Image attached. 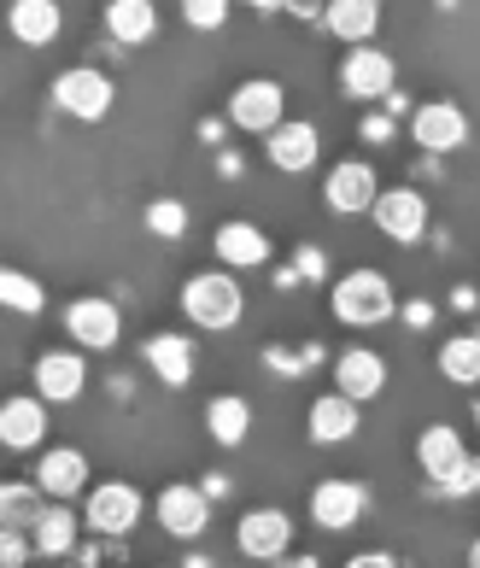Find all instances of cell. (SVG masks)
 Instances as JSON below:
<instances>
[{"label": "cell", "instance_id": "cell-1", "mask_svg": "<svg viewBox=\"0 0 480 568\" xmlns=\"http://www.w3.org/2000/svg\"><path fill=\"white\" fill-rule=\"evenodd\" d=\"M241 282L228 276V270H205V276H187L182 282V317L194 328H212V334H228L241 323Z\"/></svg>", "mask_w": 480, "mask_h": 568}, {"label": "cell", "instance_id": "cell-2", "mask_svg": "<svg viewBox=\"0 0 480 568\" xmlns=\"http://www.w3.org/2000/svg\"><path fill=\"white\" fill-rule=\"evenodd\" d=\"M334 317L346 328H375L392 317V282L381 270H351V276L334 282Z\"/></svg>", "mask_w": 480, "mask_h": 568}, {"label": "cell", "instance_id": "cell-3", "mask_svg": "<svg viewBox=\"0 0 480 568\" xmlns=\"http://www.w3.org/2000/svg\"><path fill=\"white\" fill-rule=\"evenodd\" d=\"M141 510H147V504H141V493L130 480H100V487H89V504H82V528L100 534V539H130Z\"/></svg>", "mask_w": 480, "mask_h": 568}, {"label": "cell", "instance_id": "cell-4", "mask_svg": "<svg viewBox=\"0 0 480 568\" xmlns=\"http://www.w3.org/2000/svg\"><path fill=\"white\" fill-rule=\"evenodd\" d=\"M53 106L65 118H82V123H100L112 112V77L94 71V65H76L53 82Z\"/></svg>", "mask_w": 480, "mask_h": 568}, {"label": "cell", "instance_id": "cell-5", "mask_svg": "<svg viewBox=\"0 0 480 568\" xmlns=\"http://www.w3.org/2000/svg\"><path fill=\"white\" fill-rule=\"evenodd\" d=\"M410 135H416V146H422V153L446 159V153H457V146L469 141V118H463V106H457V100H428V106L410 112Z\"/></svg>", "mask_w": 480, "mask_h": 568}, {"label": "cell", "instance_id": "cell-6", "mask_svg": "<svg viewBox=\"0 0 480 568\" xmlns=\"http://www.w3.org/2000/svg\"><path fill=\"white\" fill-rule=\"evenodd\" d=\"M369 212H375V223H381V235L399 241V246H410V241L428 235V200L416 194L410 182H405V187H381Z\"/></svg>", "mask_w": 480, "mask_h": 568}, {"label": "cell", "instance_id": "cell-7", "mask_svg": "<svg viewBox=\"0 0 480 568\" xmlns=\"http://www.w3.org/2000/svg\"><path fill=\"white\" fill-rule=\"evenodd\" d=\"M364 510H369V487H364V480H317V487H310V521H323L328 534L358 528Z\"/></svg>", "mask_w": 480, "mask_h": 568}, {"label": "cell", "instance_id": "cell-8", "mask_svg": "<svg viewBox=\"0 0 480 568\" xmlns=\"http://www.w3.org/2000/svg\"><path fill=\"white\" fill-rule=\"evenodd\" d=\"M282 106H287L282 82L253 77V82H241V89H235V100H228V123L246 130V135H269L282 123Z\"/></svg>", "mask_w": 480, "mask_h": 568}, {"label": "cell", "instance_id": "cell-9", "mask_svg": "<svg viewBox=\"0 0 480 568\" xmlns=\"http://www.w3.org/2000/svg\"><path fill=\"white\" fill-rule=\"evenodd\" d=\"M89 387V357L82 352H41L35 357V398L41 405H71Z\"/></svg>", "mask_w": 480, "mask_h": 568}, {"label": "cell", "instance_id": "cell-10", "mask_svg": "<svg viewBox=\"0 0 480 568\" xmlns=\"http://www.w3.org/2000/svg\"><path fill=\"white\" fill-rule=\"evenodd\" d=\"M235 545H241V557H253V562H282L287 545H294V521L282 510H246L241 528H235Z\"/></svg>", "mask_w": 480, "mask_h": 568}, {"label": "cell", "instance_id": "cell-11", "mask_svg": "<svg viewBox=\"0 0 480 568\" xmlns=\"http://www.w3.org/2000/svg\"><path fill=\"white\" fill-rule=\"evenodd\" d=\"M269 146V164H276V171H287V176H299V171H310V164H317V153H323V135H317V123H305V118H282L276 130L264 135Z\"/></svg>", "mask_w": 480, "mask_h": 568}, {"label": "cell", "instance_id": "cell-12", "mask_svg": "<svg viewBox=\"0 0 480 568\" xmlns=\"http://www.w3.org/2000/svg\"><path fill=\"white\" fill-rule=\"evenodd\" d=\"M65 328L82 352H106L118 346L123 334V317H118V300H71L65 305Z\"/></svg>", "mask_w": 480, "mask_h": 568}, {"label": "cell", "instance_id": "cell-13", "mask_svg": "<svg viewBox=\"0 0 480 568\" xmlns=\"http://www.w3.org/2000/svg\"><path fill=\"white\" fill-rule=\"evenodd\" d=\"M35 487L48 504H71L82 487H89V457H82L76 446H53V452H41L35 463Z\"/></svg>", "mask_w": 480, "mask_h": 568}, {"label": "cell", "instance_id": "cell-14", "mask_svg": "<svg viewBox=\"0 0 480 568\" xmlns=\"http://www.w3.org/2000/svg\"><path fill=\"white\" fill-rule=\"evenodd\" d=\"M48 439V405L35 393H18L0 405V446L7 452H35Z\"/></svg>", "mask_w": 480, "mask_h": 568}, {"label": "cell", "instance_id": "cell-15", "mask_svg": "<svg viewBox=\"0 0 480 568\" xmlns=\"http://www.w3.org/2000/svg\"><path fill=\"white\" fill-rule=\"evenodd\" d=\"M334 382H340V398H351V405H369V398L387 387L381 352H369V346L340 352V357H334Z\"/></svg>", "mask_w": 480, "mask_h": 568}, {"label": "cell", "instance_id": "cell-16", "mask_svg": "<svg viewBox=\"0 0 480 568\" xmlns=\"http://www.w3.org/2000/svg\"><path fill=\"white\" fill-rule=\"evenodd\" d=\"M392 77H399V71H392V59L381 48H351L346 65H340V82H346L351 100H387Z\"/></svg>", "mask_w": 480, "mask_h": 568}, {"label": "cell", "instance_id": "cell-17", "mask_svg": "<svg viewBox=\"0 0 480 568\" xmlns=\"http://www.w3.org/2000/svg\"><path fill=\"white\" fill-rule=\"evenodd\" d=\"M159 521H164V534L171 539H200L205 534V521H212V504H205L200 487H164L159 493Z\"/></svg>", "mask_w": 480, "mask_h": 568}, {"label": "cell", "instance_id": "cell-18", "mask_svg": "<svg viewBox=\"0 0 480 568\" xmlns=\"http://www.w3.org/2000/svg\"><path fill=\"white\" fill-rule=\"evenodd\" d=\"M323 194H328V205L334 212H369L375 205V194H381V182H375V171L364 159H346V164H334L328 171V182H323Z\"/></svg>", "mask_w": 480, "mask_h": 568}, {"label": "cell", "instance_id": "cell-19", "mask_svg": "<svg viewBox=\"0 0 480 568\" xmlns=\"http://www.w3.org/2000/svg\"><path fill=\"white\" fill-rule=\"evenodd\" d=\"M82 539V516L71 504H41V516L30 521V551L35 557H71Z\"/></svg>", "mask_w": 480, "mask_h": 568}, {"label": "cell", "instance_id": "cell-20", "mask_svg": "<svg viewBox=\"0 0 480 568\" xmlns=\"http://www.w3.org/2000/svg\"><path fill=\"white\" fill-rule=\"evenodd\" d=\"M375 24H381V7H375V0H328L323 7V30L340 36L346 48H369Z\"/></svg>", "mask_w": 480, "mask_h": 568}, {"label": "cell", "instance_id": "cell-21", "mask_svg": "<svg viewBox=\"0 0 480 568\" xmlns=\"http://www.w3.org/2000/svg\"><path fill=\"white\" fill-rule=\"evenodd\" d=\"M463 457H469V452H463V434H457L451 423H428L422 439H416V463H422V475L433 480V487H440V480H446Z\"/></svg>", "mask_w": 480, "mask_h": 568}, {"label": "cell", "instance_id": "cell-22", "mask_svg": "<svg viewBox=\"0 0 480 568\" xmlns=\"http://www.w3.org/2000/svg\"><path fill=\"white\" fill-rule=\"evenodd\" d=\"M212 246H217L223 270H258V264H269V235L258 223H223Z\"/></svg>", "mask_w": 480, "mask_h": 568}, {"label": "cell", "instance_id": "cell-23", "mask_svg": "<svg viewBox=\"0 0 480 568\" xmlns=\"http://www.w3.org/2000/svg\"><path fill=\"white\" fill-rule=\"evenodd\" d=\"M141 352H147V369L159 375L164 387H187V382H194V341H187V334H153Z\"/></svg>", "mask_w": 480, "mask_h": 568}, {"label": "cell", "instance_id": "cell-24", "mask_svg": "<svg viewBox=\"0 0 480 568\" xmlns=\"http://www.w3.org/2000/svg\"><path fill=\"white\" fill-rule=\"evenodd\" d=\"M305 434L317 439V446H346L351 434H358V405L351 398H340V393H323L317 405H310V416H305Z\"/></svg>", "mask_w": 480, "mask_h": 568}, {"label": "cell", "instance_id": "cell-25", "mask_svg": "<svg viewBox=\"0 0 480 568\" xmlns=\"http://www.w3.org/2000/svg\"><path fill=\"white\" fill-rule=\"evenodd\" d=\"M7 24H12V36L24 41V48H48L65 18H59V0H12Z\"/></svg>", "mask_w": 480, "mask_h": 568}, {"label": "cell", "instance_id": "cell-26", "mask_svg": "<svg viewBox=\"0 0 480 568\" xmlns=\"http://www.w3.org/2000/svg\"><path fill=\"white\" fill-rule=\"evenodd\" d=\"M106 30H112V41H123V48L153 41V30H159L153 0H112V7H106Z\"/></svg>", "mask_w": 480, "mask_h": 568}, {"label": "cell", "instance_id": "cell-27", "mask_svg": "<svg viewBox=\"0 0 480 568\" xmlns=\"http://www.w3.org/2000/svg\"><path fill=\"white\" fill-rule=\"evenodd\" d=\"M205 428H212L217 446H241L246 428H253V405L235 398V393H217L212 405H205Z\"/></svg>", "mask_w": 480, "mask_h": 568}, {"label": "cell", "instance_id": "cell-28", "mask_svg": "<svg viewBox=\"0 0 480 568\" xmlns=\"http://www.w3.org/2000/svg\"><path fill=\"white\" fill-rule=\"evenodd\" d=\"M41 487L35 480H0V528H18V534H30V521L41 516Z\"/></svg>", "mask_w": 480, "mask_h": 568}, {"label": "cell", "instance_id": "cell-29", "mask_svg": "<svg viewBox=\"0 0 480 568\" xmlns=\"http://www.w3.org/2000/svg\"><path fill=\"white\" fill-rule=\"evenodd\" d=\"M440 375L451 387H474L480 382V334H451L440 346Z\"/></svg>", "mask_w": 480, "mask_h": 568}, {"label": "cell", "instance_id": "cell-30", "mask_svg": "<svg viewBox=\"0 0 480 568\" xmlns=\"http://www.w3.org/2000/svg\"><path fill=\"white\" fill-rule=\"evenodd\" d=\"M0 305H7V311H24V317H41L48 293L35 287V276H24V270H12V264H0Z\"/></svg>", "mask_w": 480, "mask_h": 568}, {"label": "cell", "instance_id": "cell-31", "mask_svg": "<svg viewBox=\"0 0 480 568\" xmlns=\"http://www.w3.org/2000/svg\"><path fill=\"white\" fill-rule=\"evenodd\" d=\"M147 229L159 241H182L187 235V205L182 200H153L147 205Z\"/></svg>", "mask_w": 480, "mask_h": 568}, {"label": "cell", "instance_id": "cell-32", "mask_svg": "<svg viewBox=\"0 0 480 568\" xmlns=\"http://www.w3.org/2000/svg\"><path fill=\"white\" fill-rule=\"evenodd\" d=\"M264 364L276 369V375H299V369H310V364H323V341H305L299 352H294V346H269Z\"/></svg>", "mask_w": 480, "mask_h": 568}, {"label": "cell", "instance_id": "cell-33", "mask_svg": "<svg viewBox=\"0 0 480 568\" xmlns=\"http://www.w3.org/2000/svg\"><path fill=\"white\" fill-rule=\"evenodd\" d=\"M182 18L194 30H223L228 24V0H182Z\"/></svg>", "mask_w": 480, "mask_h": 568}, {"label": "cell", "instance_id": "cell-34", "mask_svg": "<svg viewBox=\"0 0 480 568\" xmlns=\"http://www.w3.org/2000/svg\"><path fill=\"white\" fill-rule=\"evenodd\" d=\"M433 493H446V498H469V493H480V457H463Z\"/></svg>", "mask_w": 480, "mask_h": 568}, {"label": "cell", "instance_id": "cell-35", "mask_svg": "<svg viewBox=\"0 0 480 568\" xmlns=\"http://www.w3.org/2000/svg\"><path fill=\"white\" fill-rule=\"evenodd\" d=\"M35 551H30V534L18 528H0V568H24Z\"/></svg>", "mask_w": 480, "mask_h": 568}, {"label": "cell", "instance_id": "cell-36", "mask_svg": "<svg viewBox=\"0 0 480 568\" xmlns=\"http://www.w3.org/2000/svg\"><path fill=\"white\" fill-rule=\"evenodd\" d=\"M346 568H405V562L392 557V551H358V557H351Z\"/></svg>", "mask_w": 480, "mask_h": 568}, {"label": "cell", "instance_id": "cell-37", "mask_svg": "<svg viewBox=\"0 0 480 568\" xmlns=\"http://www.w3.org/2000/svg\"><path fill=\"white\" fill-rule=\"evenodd\" d=\"M364 135H369V141H387V135H392V118H387V112H369V118H364Z\"/></svg>", "mask_w": 480, "mask_h": 568}, {"label": "cell", "instance_id": "cell-38", "mask_svg": "<svg viewBox=\"0 0 480 568\" xmlns=\"http://www.w3.org/2000/svg\"><path fill=\"white\" fill-rule=\"evenodd\" d=\"M405 323H410V328H428V323H433V305H428V300H410V305H405Z\"/></svg>", "mask_w": 480, "mask_h": 568}, {"label": "cell", "instance_id": "cell-39", "mask_svg": "<svg viewBox=\"0 0 480 568\" xmlns=\"http://www.w3.org/2000/svg\"><path fill=\"white\" fill-rule=\"evenodd\" d=\"M299 270H305V276H323V270H328V258H323L317 246H299Z\"/></svg>", "mask_w": 480, "mask_h": 568}, {"label": "cell", "instance_id": "cell-40", "mask_svg": "<svg viewBox=\"0 0 480 568\" xmlns=\"http://www.w3.org/2000/svg\"><path fill=\"white\" fill-rule=\"evenodd\" d=\"M200 493H205V504L228 498V475H205V480H200Z\"/></svg>", "mask_w": 480, "mask_h": 568}, {"label": "cell", "instance_id": "cell-41", "mask_svg": "<svg viewBox=\"0 0 480 568\" xmlns=\"http://www.w3.org/2000/svg\"><path fill=\"white\" fill-rule=\"evenodd\" d=\"M328 0H287V12H299V18H323Z\"/></svg>", "mask_w": 480, "mask_h": 568}, {"label": "cell", "instance_id": "cell-42", "mask_svg": "<svg viewBox=\"0 0 480 568\" xmlns=\"http://www.w3.org/2000/svg\"><path fill=\"white\" fill-rule=\"evenodd\" d=\"M246 7H258V12L269 18V12H287V0H246Z\"/></svg>", "mask_w": 480, "mask_h": 568}, {"label": "cell", "instance_id": "cell-43", "mask_svg": "<svg viewBox=\"0 0 480 568\" xmlns=\"http://www.w3.org/2000/svg\"><path fill=\"white\" fill-rule=\"evenodd\" d=\"M182 568H212V557H200V551H194V557H187Z\"/></svg>", "mask_w": 480, "mask_h": 568}, {"label": "cell", "instance_id": "cell-44", "mask_svg": "<svg viewBox=\"0 0 480 568\" xmlns=\"http://www.w3.org/2000/svg\"><path fill=\"white\" fill-rule=\"evenodd\" d=\"M287 568H323L317 557H294V562H287Z\"/></svg>", "mask_w": 480, "mask_h": 568}, {"label": "cell", "instance_id": "cell-45", "mask_svg": "<svg viewBox=\"0 0 480 568\" xmlns=\"http://www.w3.org/2000/svg\"><path fill=\"white\" fill-rule=\"evenodd\" d=\"M474 428H480V405H474Z\"/></svg>", "mask_w": 480, "mask_h": 568}]
</instances>
